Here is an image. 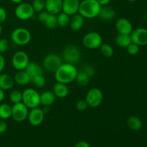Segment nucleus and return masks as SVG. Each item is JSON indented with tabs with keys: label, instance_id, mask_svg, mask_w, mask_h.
<instances>
[{
	"label": "nucleus",
	"instance_id": "7c9ffc66",
	"mask_svg": "<svg viewBox=\"0 0 147 147\" xmlns=\"http://www.w3.org/2000/svg\"><path fill=\"white\" fill-rule=\"evenodd\" d=\"M31 83H32L35 87L42 88L45 86L46 80L43 75H38L31 78Z\"/></svg>",
	"mask_w": 147,
	"mask_h": 147
},
{
	"label": "nucleus",
	"instance_id": "473e14b6",
	"mask_svg": "<svg viewBox=\"0 0 147 147\" xmlns=\"http://www.w3.org/2000/svg\"><path fill=\"white\" fill-rule=\"evenodd\" d=\"M31 4L35 12L38 13L45 9V0H33Z\"/></svg>",
	"mask_w": 147,
	"mask_h": 147
},
{
	"label": "nucleus",
	"instance_id": "b1692460",
	"mask_svg": "<svg viewBox=\"0 0 147 147\" xmlns=\"http://www.w3.org/2000/svg\"><path fill=\"white\" fill-rule=\"evenodd\" d=\"M115 42L119 47H122V48H126L132 42L130 35L119 34V33L115 38Z\"/></svg>",
	"mask_w": 147,
	"mask_h": 147
},
{
	"label": "nucleus",
	"instance_id": "49530a36",
	"mask_svg": "<svg viewBox=\"0 0 147 147\" xmlns=\"http://www.w3.org/2000/svg\"><path fill=\"white\" fill-rule=\"evenodd\" d=\"M1 32H2V27H1V24H0V34H1Z\"/></svg>",
	"mask_w": 147,
	"mask_h": 147
},
{
	"label": "nucleus",
	"instance_id": "c85d7f7f",
	"mask_svg": "<svg viewBox=\"0 0 147 147\" xmlns=\"http://www.w3.org/2000/svg\"><path fill=\"white\" fill-rule=\"evenodd\" d=\"M99 48H100V53H101L105 57H112L113 53H114V50H113V47H112L110 44L103 43Z\"/></svg>",
	"mask_w": 147,
	"mask_h": 147
},
{
	"label": "nucleus",
	"instance_id": "e433bc0d",
	"mask_svg": "<svg viewBox=\"0 0 147 147\" xmlns=\"http://www.w3.org/2000/svg\"><path fill=\"white\" fill-rule=\"evenodd\" d=\"M49 14H50V13L47 12L45 9L43 10V11H40V12H38V14H37V20H38L39 22H40L44 24V22L46 21Z\"/></svg>",
	"mask_w": 147,
	"mask_h": 147
},
{
	"label": "nucleus",
	"instance_id": "c756f323",
	"mask_svg": "<svg viewBox=\"0 0 147 147\" xmlns=\"http://www.w3.org/2000/svg\"><path fill=\"white\" fill-rule=\"evenodd\" d=\"M44 24L47 28L50 29V30L56 28L57 26V15L53 14H49L46 21L44 22Z\"/></svg>",
	"mask_w": 147,
	"mask_h": 147
},
{
	"label": "nucleus",
	"instance_id": "a18cd8bd",
	"mask_svg": "<svg viewBox=\"0 0 147 147\" xmlns=\"http://www.w3.org/2000/svg\"><path fill=\"white\" fill-rule=\"evenodd\" d=\"M11 1H12L13 3H14V4H20V3L22 2L23 0H11Z\"/></svg>",
	"mask_w": 147,
	"mask_h": 147
},
{
	"label": "nucleus",
	"instance_id": "7ed1b4c3",
	"mask_svg": "<svg viewBox=\"0 0 147 147\" xmlns=\"http://www.w3.org/2000/svg\"><path fill=\"white\" fill-rule=\"evenodd\" d=\"M82 57L80 48L75 45H68L64 47L62 53V58L65 63L75 65L80 61Z\"/></svg>",
	"mask_w": 147,
	"mask_h": 147
},
{
	"label": "nucleus",
	"instance_id": "39448f33",
	"mask_svg": "<svg viewBox=\"0 0 147 147\" xmlns=\"http://www.w3.org/2000/svg\"><path fill=\"white\" fill-rule=\"evenodd\" d=\"M31 37L30 32L24 27H17L14 29L11 34V41L15 45L20 46H24L29 44Z\"/></svg>",
	"mask_w": 147,
	"mask_h": 147
},
{
	"label": "nucleus",
	"instance_id": "2f4dec72",
	"mask_svg": "<svg viewBox=\"0 0 147 147\" xmlns=\"http://www.w3.org/2000/svg\"><path fill=\"white\" fill-rule=\"evenodd\" d=\"M9 100L13 104L21 103L22 101V93L18 90H14L9 95Z\"/></svg>",
	"mask_w": 147,
	"mask_h": 147
},
{
	"label": "nucleus",
	"instance_id": "ea45409f",
	"mask_svg": "<svg viewBox=\"0 0 147 147\" xmlns=\"http://www.w3.org/2000/svg\"><path fill=\"white\" fill-rule=\"evenodd\" d=\"M7 124L4 119H0V134H3L7 131Z\"/></svg>",
	"mask_w": 147,
	"mask_h": 147
},
{
	"label": "nucleus",
	"instance_id": "423d86ee",
	"mask_svg": "<svg viewBox=\"0 0 147 147\" xmlns=\"http://www.w3.org/2000/svg\"><path fill=\"white\" fill-rule=\"evenodd\" d=\"M82 42L86 48L95 50L99 48L103 44V37L96 32H90L85 34Z\"/></svg>",
	"mask_w": 147,
	"mask_h": 147
},
{
	"label": "nucleus",
	"instance_id": "393cba45",
	"mask_svg": "<svg viewBox=\"0 0 147 147\" xmlns=\"http://www.w3.org/2000/svg\"><path fill=\"white\" fill-rule=\"evenodd\" d=\"M127 126L131 130L139 131L142 128V121L137 116H130L127 120Z\"/></svg>",
	"mask_w": 147,
	"mask_h": 147
},
{
	"label": "nucleus",
	"instance_id": "dca6fc26",
	"mask_svg": "<svg viewBox=\"0 0 147 147\" xmlns=\"http://www.w3.org/2000/svg\"><path fill=\"white\" fill-rule=\"evenodd\" d=\"M63 0H45V9L50 14H56L62 11Z\"/></svg>",
	"mask_w": 147,
	"mask_h": 147
},
{
	"label": "nucleus",
	"instance_id": "72a5a7b5",
	"mask_svg": "<svg viewBox=\"0 0 147 147\" xmlns=\"http://www.w3.org/2000/svg\"><path fill=\"white\" fill-rule=\"evenodd\" d=\"M127 52L129 55H135L138 54V53L139 52V46L137 45L135 43L131 42L127 47Z\"/></svg>",
	"mask_w": 147,
	"mask_h": 147
},
{
	"label": "nucleus",
	"instance_id": "a211bd4d",
	"mask_svg": "<svg viewBox=\"0 0 147 147\" xmlns=\"http://www.w3.org/2000/svg\"><path fill=\"white\" fill-rule=\"evenodd\" d=\"M53 92L54 93L56 98H65L68 95L69 90L67 85L60 83V82H57L53 86Z\"/></svg>",
	"mask_w": 147,
	"mask_h": 147
},
{
	"label": "nucleus",
	"instance_id": "cd10ccee",
	"mask_svg": "<svg viewBox=\"0 0 147 147\" xmlns=\"http://www.w3.org/2000/svg\"><path fill=\"white\" fill-rule=\"evenodd\" d=\"M11 116V106L7 103L0 105V119H8Z\"/></svg>",
	"mask_w": 147,
	"mask_h": 147
},
{
	"label": "nucleus",
	"instance_id": "58836bf2",
	"mask_svg": "<svg viewBox=\"0 0 147 147\" xmlns=\"http://www.w3.org/2000/svg\"><path fill=\"white\" fill-rule=\"evenodd\" d=\"M7 17V14L6 10L2 7H0V24L4 22Z\"/></svg>",
	"mask_w": 147,
	"mask_h": 147
},
{
	"label": "nucleus",
	"instance_id": "6e6552de",
	"mask_svg": "<svg viewBox=\"0 0 147 147\" xmlns=\"http://www.w3.org/2000/svg\"><path fill=\"white\" fill-rule=\"evenodd\" d=\"M35 11L33 9L31 4L22 2L16 7L14 14L17 18L20 20H28L32 18Z\"/></svg>",
	"mask_w": 147,
	"mask_h": 147
},
{
	"label": "nucleus",
	"instance_id": "f3484780",
	"mask_svg": "<svg viewBox=\"0 0 147 147\" xmlns=\"http://www.w3.org/2000/svg\"><path fill=\"white\" fill-rule=\"evenodd\" d=\"M84 17L80 15L79 13L70 16V24H69L70 29L75 32L79 31L80 30H81L82 27L84 25Z\"/></svg>",
	"mask_w": 147,
	"mask_h": 147
},
{
	"label": "nucleus",
	"instance_id": "412c9836",
	"mask_svg": "<svg viewBox=\"0 0 147 147\" xmlns=\"http://www.w3.org/2000/svg\"><path fill=\"white\" fill-rule=\"evenodd\" d=\"M14 85V78L8 74L0 75V88L3 90H8L12 88Z\"/></svg>",
	"mask_w": 147,
	"mask_h": 147
},
{
	"label": "nucleus",
	"instance_id": "c9c22d12",
	"mask_svg": "<svg viewBox=\"0 0 147 147\" xmlns=\"http://www.w3.org/2000/svg\"><path fill=\"white\" fill-rule=\"evenodd\" d=\"M88 107H89V106L85 99H80V100H78L77 103H76V109L80 111H86L88 109Z\"/></svg>",
	"mask_w": 147,
	"mask_h": 147
},
{
	"label": "nucleus",
	"instance_id": "9d476101",
	"mask_svg": "<svg viewBox=\"0 0 147 147\" xmlns=\"http://www.w3.org/2000/svg\"><path fill=\"white\" fill-rule=\"evenodd\" d=\"M29 63H30L29 56L25 52L20 50V51L16 52L13 55L11 63H12V65L14 69H16L17 70H25Z\"/></svg>",
	"mask_w": 147,
	"mask_h": 147
},
{
	"label": "nucleus",
	"instance_id": "4c0bfd02",
	"mask_svg": "<svg viewBox=\"0 0 147 147\" xmlns=\"http://www.w3.org/2000/svg\"><path fill=\"white\" fill-rule=\"evenodd\" d=\"M82 70H83L90 78H92L95 75V68L90 65H85L82 69Z\"/></svg>",
	"mask_w": 147,
	"mask_h": 147
},
{
	"label": "nucleus",
	"instance_id": "2eb2a0df",
	"mask_svg": "<svg viewBox=\"0 0 147 147\" xmlns=\"http://www.w3.org/2000/svg\"><path fill=\"white\" fill-rule=\"evenodd\" d=\"M80 1L79 0H63L62 11L69 16H72L78 12Z\"/></svg>",
	"mask_w": 147,
	"mask_h": 147
},
{
	"label": "nucleus",
	"instance_id": "79ce46f5",
	"mask_svg": "<svg viewBox=\"0 0 147 147\" xmlns=\"http://www.w3.org/2000/svg\"><path fill=\"white\" fill-rule=\"evenodd\" d=\"M75 147H90V145L88 144V143H87L86 142L84 141H81V142H78L76 144Z\"/></svg>",
	"mask_w": 147,
	"mask_h": 147
},
{
	"label": "nucleus",
	"instance_id": "aec40b11",
	"mask_svg": "<svg viewBox=\"0 0 147 147\" xmlns=\"http://www.w3.org/2000/svg\"><path fill=\"white\" fill-rule=\"evenodd\" d=\"M14 83L20 86H27L31 83V78L25 70H18L14 76Z\"/></svg>",
	"mask_w": 147,
	"mask_h": 147
},
{
	"label": "nucleus",
	"instance_id": "f704fd0d",
	"mask_svg": "<svg viewBox=\"0 0 147 147\" xmlns=\"http://www.w3.org/2000/svg\"><path fill=\"white\" fill-rule=\"evenodd\" d=\"M9 47V42L5 38L0 39V53H4L8 50Z\"/></svg>",
	"mask_w": 147,
	"mask_h": 147
},
{
	"label": "nucleus",
	"instance_id": "ddd939ff",
	"mask_svg": "<svg viewBox=\"0 0 147 147\" xmlns=\"http://www.w3.org/2000/svg\"><path fill=\"white\" fill-rule=\"evenodd\" d=\"M45 112L39 107L31 109L29 111L27 119L30 124L33 126H38L44 121Z\"/></svg>",
	"mask_w": 147,
	"mask_h": 147
},
{
	"label": "nucleus",
	"instance_id": "0eeeda50",
	"mask_svg": "<svg viewBox=\"0 0 147 147\" xmlns=\"http://www.w3.org/2000/svg\"><path fill=\"white\" fill-rule=\"evenodd\" d=\"M88 105L90 108H97L102 103L103 100V92L100 89L93 88L88 91L86 99Z\"/></svg>",
	"mask_w": 147,
	"mask_h": 147
},
{
	"label": "nucleus",
	"instance_id": "4468645a",
	"mask_svg": "<svg viewBox=\"0 0 147 147\" xmlns=\"http://www.w3.org/2000/svg\"><path fill=\"white\" fill-rule=\"evenodd\" d=\"M116 31L119 34L130 35L133 31V25L128 19L120 18L116 22Z\"/></svg>",
	"mask_w": 147,
	"mask_h": 147
},
{
	"label": "nucleus",
	"instance_id": "5701e85b",
	"mask_svg": "<svg viewBox=\"0 0 147 147\" xmlns=\"http://www.w3.org/2000/svg\"><path fill=\"white\" fill-rule=\"evenodd\" d=\"M26 72L28 73L30 78H32L38 75H43V69L40 65L36 63L35 62H30L28 63L25 68Z\"/></svg>",
	"mask_w": 147,
	"mask_h": 147
},
{
	"label": "nucleus",
	"instance_id": "f8f14e48",
	"mask_svg": "<svg viewBox=\"0 0 147 147\" xmlns=\"http://www.w3.org/2000/svg\"><path fill=\"white\" fill-rule=\"evenodd\" d=\"M131 42L137 45L144 46L147 45V29L139 27L133 30L130 34Z\"/></svg>",
	"mask_w": 147,
	"mask_h": 147
},
{
	"label": "nucleus",
	"instance_id": "c03bdc74",
	"mask_svg": "<svg viewBox=\"0 0 147 147\" xmlns=\"http://www.w3.org/2000/svg\"><path fill=\"white\" fill-rule=\"evenodd\" d=\"M4 96H5V95H4V90H3L2 89L0 88V103L4 99Z\"/></svg>",
	"mask_w": 147,
	"mask_h": 147
},
{
	"label": "nucleus",
	"instance_id": "a878e982",
	"mask_svg": "<svg viewBox=\"0 0 147 147\" xmlns=\"http://www.w3.org/2000/svg\"><path fill=\"white\" fill-rule=\"evenodd\" d=\"M90 78L85 73L83 70H80L78 71L76 80L78 84L80 86H86L90 83Z\"/></svg>",
	"mask_w": 147,
	"mask_h": 147
},
{
	"label": "nucleus",
	"instance_id": "f257e3e1",
	"mask_svg": "<svg viewBox=\"0 0 147 147\" xmlns=\"http://www.w3.org/2000/svg\"><path fill=\"white\" fill-rule=\"evenodd\" d=\"M78 71L75 65L64 63L55 72V78L57 82L67 85L76 80Z\"/></svg>",
	"mask_w": 147,
	"mask_h": 147
},
{
	"label": "nucleus",
	"instance_id": "6ab92c4d",
	"mask_svg": "<svg viewBox=\"0 0 147 147\" xmlns=\"http://www.w3.org/2000/svg\"><path fill=\"white\" fill-rule=\"evenodd\" d=\"M116 16V11L109 6H101L98 17L103 21H110Z\"/></svg>",
	"mask_w": 147,
	"mask_h": 147
},
{
	"label": "nucleus",
	"instance_id": "37998d69",
	"mask_svg": "<svg viewBox=\"0 0 147 147\" xmlns=\"http://www.w3.org/2000/svg\"><path fill=\"white\" fill-rule=\"evenodd\" d=\"M100 6H106L110 3L111 0H96Z\"/></svg>",
	"mask_w": 147,
	"mask_h": 147
},
{
	"label": "nucleus",
	"instance_id": "bb28decb",
	"mask_svg": "<svg viewBox=\"0 0 147 147\" xmlns=\"http://www.w3.org/2000/svg\"><path fill=\"white\" fill-rule=\"evenodd\" d=\"M70 16L65 14L63 11H60L59 14H57V26L61 27H66L70 24Z\"/></svg>",
	"mask_w": 147,
	"mask_h": 147
},
{
	"label": "nucleus",
	"instance_id": "f03ea898",
	"mask_svg": "<svg viewBox=\"0 0 147 147\" xmlns=\"http://www.w3.org/2000/svg\"><path fill=\"white\" fill-rule=\"evenodd\" d=\"M101 6L96 0H83L80 2L78 13L85 19H93L98 16Z\"/></svg>",
	"mask_w": 147,
	"mask_h": 147
},
{
	"label": "nucleus",
	"instance_id": "de8ad7c7",
	"mask_svg": "<svg viewBox=\"0 0 147 147\" xmlns=\"http://www.w3.org/2000/svg\"><path fill=\"white\" fill-rule=\"evenodd\" d=\"M127 1H131V2H134V1H137V0H127Z\"/></svg>",
	"mask_w": 147,
	"mask_h": 147
},
{
	"label": "nucleus",
	"instance_id": "9b49d317",
	"mask_svg": "<svg viewBox=\"0 0 147 147\" xmlns=\"http://www.w3.org/2000/svg\"><path fill=\"white\" fill-rule=\"evenodd\" d=\"M29 109L22 103H16L11 107V117L17 122H22L27 119Z\"/></svg>",
	"mask_w": 147,
	"mask_h": 147
},
{
	"label": "nucleus",
	"instance_id": "20e7f679",
	"mask_svg": "<svg viewBox=\"0 0 147 147\" xmlns=\"http://www.w3.org/2000/svg\"><path fill=\"white\" fill-rule=\"evenodd\" d=\"M22 102L28 109L39 107L40 105V94L33 88H27L22 92Z\"/></svg>",
	"mask_w": 147,
	"mask_h": 147
},
{
	"label": "nucleus",
	"instance_id": "4be33fe9",
	"mask_svg": "<svg viewBox=\"0 0 147 147\" xmlns=\"http://www.w3.org/2000/svg\"><path fill=\"white\" fill-rule=\"evenodd\" d=\"M56 96L54 93L50 90H46L40 94V104L45 106H49L55 103Z\"/></svg>",
	"mask_w": 147,
	"mask_h": 147
},
{
	"label": "nucleus",
	"instance_id": "1a4fd4ad",
	"mask_svg": "<svg viewBox=\"0 0 147 147\" xmlns=\"http://www.w3.org/2000/svg\"><path fill=\"white\" fill-rule=\"evenodd\" d=\"M43 67L47 71L55 73L58 67L63 64L62 58L57 54L50 53L45 56L42 61Z\"/></svg>",
	"mask_w": 147,
	"mask_h": 147
},
{
	"label": "nucleus",
	"instance_id": "a19ab883",
	"mask_svg": "<svg viewBox=\"0 0 147 147\" xmlns=\"http://www.w3.org/2000/svg\"><path fill=\"white\" fill-rule=\"evenodd\" d=\"M5 65H6L5 59H4V56L0 53V73L4 70V67H5Z\"/></svg>",
	"mask_w": 147,
	"mask_h": 147
}]
</instances>
